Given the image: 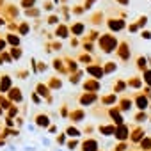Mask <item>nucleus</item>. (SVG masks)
Returning a JSON list of instances; mask_svg holds the SVG:
<instances>
[{
	"instance_id": "bb28decb",
	"label": "nucleus",
	"mask_w": 151,
	"mask_h": 151,
	"mask_svg": "<svg viewBox=\"0 0 151 151\" xmlns=\"http://www.w3.org/2000/svg\"><path fill=\"white\" fill-rule=\"evenodd\" d=\"M135 23H137V25H139V29H144V27H146V25H147V16H146V14H144V16H139V18H137V22H135Z\"/></svg>"
},
{
	"instance_id": "72a5a7b5",
	"label": "nucleus",
	"mask_w": 151,
	"mask_h": 151,
	"mask_svg": "<svg viewBox=\"0 0 151 151\" xmlns=\"http://www.w3.org/2000/svg\"><path fill=\"white\" fill-rule=\"evenodd\" d=\"M94 2H96V0H87V2H86V7H84V9H91V6H93Z\"/></svg>"
},
{
	"instance_id": "cd10ccee",
	"label": "nucleus",
	"mask_w": 151,
	"mask_h": 151,
	"mask_svg": "<svg viewBox=\"0 0 151 151\" xmlns=\"http://www.w3.org/2000/svg\"><path fill=\"white\" fill-rule=\"evenodd\" d=\"M139 34H140V37H142V39H146V41H149V39H151V30H147L146 27H144V29H140V30H139Z\"/></svg>"
},
{
	"instance_id": "a878e982",
	"label": "nucleus",
	"mask_w": 151,
	"mask_h": 151,
	"mask_svg": "<svg viewBox=\"0 0 151 151\" xmlns=\"http://www.w3.org/2000/svg\"><path fill=\"white\" fill-rule=\"evenodd\" d=\"M68 34H69V29H68L66 25H59V29H57V36H59V37H68Z\"/></svg>"
},
{
	"instance_id": "6e6552de",
	"label": "nucleus",
	"mask_w": 151,
	"mask_h": 151,
	"mask_svg": "<svg viewBox=\"0 0 151 151\" xmlns=\"http://www.w3.org/2000/svg\"><path fill=\"white\" fill-rule=\"evenodd\" d=\"M100 87H101V84H100L98 78H87V80L84 82V89L89 91V93H98Z\"/></svg>"
},
{
	"instance_id": "ddd939ff",
	"label": "nucleus",
	"mask_w": 151,
	"mask_h": 151,
	"mask_svg": "<svg viewBox=\"0 0 151 151\" xmlns=\"http://www.w3.org/2000/svg\"><path fill=\"white\" fill-rule=\"evenodd\" d=\"M87 73L89 75H93L94 78H103L105 77V73H103V68L101 66H98V64H91V66H87Z\"/></svg>"
},
{
	"instance_id": "f8f14e48",
	"label": "nucleus",
	"mask_w": 151,
	"mask_h": 151,
	"mask_svg": "<svg viewBox=\"0 0 151 151\" xmlns=\"http://www.w3.org/2000/svg\"><path fill=\"white\" fill-rule=\"evenodd\" d=\"M98 149H100L98 140L93 139V137H89V139H86V140L82 142V151H98Z\"/></svg>"
},
{
	"instance_id": "9b49d317",
	"label": "nucleus",
	"mask_w": 151,
	"mask_h": 151,
	"mask_svg": "<svg viewBox=\"0 0 151 151\" xmlns=\"http://www.w3.org/2000/svg\"><path fill=\"white\" fill-rule=\"evenodd\" d=\"M109 116H110V119H112L114 124H121V123H124V117H123V114H121V110H119L117 107H110Z\"/></svg>"
},
{
	"instance_id": "1a4fd4ad",
	"label": "nucleus",
	"mask_w": 151,
	"mask_h": 151,
	"mask_svg": "<svg viewBox=\"0 0 151 151\" xmlns=\"http://www.w3.org/2000/svg\"><path fill=\"white\" fill-rule=\"evenodd\" d=\"M96 100H98V94L87 91V93H84V94L80 96V105H82V107H87V105H93Z\"/></svg>"
},
{
	"instance_id": "7c9ffc66",
	"label": "nucleus",
	"mask_w": 151,
	"mask_h": 151,
	"mask_svg": "<svg viewBox=\"0 0 151 151\" xmlns=\"http://www.w3.org/2000/svg\"><path fill=\"white\" fill-rule=\"evenodd\" d=\"M37 123H39L41 126H48V117H46V116H39V117H37Z\"/></svg>"
},
{
	"instance_id": "c9c22d12",
	"label": "nucleus",
	"mask_w": 151,
	"mask_h": 151,
	"mask_svg": "<svg viewBox=\"0 0 151 151\" xmlns=\"http://www.w3.org/2000/svg\"><path fill=\"white\" fill-rule=\"evenodd\" d=\"M147 64H149V68H151V55H147Z\"/></svg>"
},
{
	"instance_id": "7ed1b4c3",
	"label": "nucleus",
	"mask_w": 151,
	"mask_h": 151,
	"mask_svg": "<svg viewBox=\"0 0 151 151\" xmlns=\"http://www.w3.org/2000/svg\"><path fill=\"white\" fill-rule=\"evenodd\" d=\"M116 55H117V59H119V60H123V62H128V60H130V57H132L130 45H128L126 41H121V43H117Z\"/></svg>"
},
{
	"instance_id": "423d86ee",
	"label": "nucleus",
	"mask_w": 151,
	"mask_h": 151,
	"mask_svg": "<svg viewBox=\"0 0 151 151\" xmlns=\"http://www.w3.org/2000/svg\"><path fill=\"white\" fill-rule=\"evenodd\" d=\"M130 128H132V124H126V123L116 124L114 137H116L117 140H128V137H130Z\"/></svg>"
},
{
	"instance_id": "39448f33",
	"label": "nucleus",
	"mask_w": 151,
	"mask_h": 151,
	"mask_svg": "<svg viewBox=\"0 0 151 151\" xmlns=\"http://www.w3.org/2000/svg\"><path fill=\"white\" fill-rule=\"evenodd\" d=\"M107 27L112 30V32H121L126 29V18H109L107 20Z\"/></svg>"
},
{
	"instance_id": "412c9836",
	"label": "nucleus",
	"mask_w": 151,
	"mask_h": 151,
	"mask_svg": "<svg viewBox=\"0 0 151 151\" xmlns=\"http://www.w3.org/2000/svg\"><path fill=\"white\" fill-rule=\"evenodd\" d=\"M84 30H86V25L84 23H73L71 25V32H73V36H82L84 34Z\"/></svg>"
},
{
	"instance_id": "9d476101",
	"label": "nucleus",
	"mask_w": 151,
	"mask_h": 151,
	"mask_svg": "<svg viewBox=\"0 0 151 151\" xmlns=\"http://www.w3.org/2000/svg\"><path fill=\"white\" fill-rule=\"evenodd\" d=\"M119 103H117V109L121 110V112H130V109L133 107V100L130 98V96H123L121 100H117Z\"/></svg>"
},
{
	"instance_id": "4468645a",
	"label": "nucleus",
	"mask_w": 151,
	"mask_h": 151,
	"mask_svg": "<svg viewBox=\"0 0 151 151\" xmlns=\"http://www.w3.org/2000/svg\"><path fill=\"white\" fill-rule=\"evenodd\" d=\"M137 146H139V149H140V151H149V149H151V135H147V133H146V135L139 140V144H137Z\"/></svg>"
},
{
	"instance_id": "a211bd4d",
	"label": "nucleus",
	"mask_w": 151,
	"mask_h": 151,
	"mask_svg": "<svg viewBox=\"0 0 151 151\" xmlns=\"http://www.w3.org/2000/svg\"><path fill=\"white\" fill-rule=\"evenodd\" d=\"M69 117H71L73 123H80V121L86 117V112H84V109H77V110H73V112H71Z\"/></svg>"
},
{
	"instance_id": "5701e85b",
	"label": "nucleus",
	"mask_w": 151,
	"mask_h": 151,
	"mask_svg": "<svg viewBox=\"0 0 151 151\" xmlns=\"http://www.w3.org/2000/svg\"><path fill=\"white\" fill-rule=\"evenodd\" d=\"M117 69V64L116 62H105V66H103V73L105 75H110V73H114Z\"/></svg>"
},
{
	"instance_id": "4be33fe9",
	"label": "nucleus",
	"mask_w": 151,
	"mask_h": 151,
	"mask_svg": "<svg viewBox=\"0 0 151 151\" xmlns=\"http://www.w3.org/2000/svg\"><path fill=\"white\" fill-rule=\"evenodd\" d=\"M140 77H142L144 86H149L151 87V68H146L144 71H140Z\"/></svg>"
},
{
	"instance_id": "c756f323",
	"label": "nucleus",
	"mask_w": 151,
	"mask_h": 151,
	"mask_svg": "<svg viewBox=\"0 0 151 151\" xmlns=\"http://www.w3.org/2000/svg\"><path fill=\"white\" fill-rule=\"evenodd\" d=\"M126 29H128V32H139V30H140V29H139V25H137L135 22H133V23H130Z\"/></svg>"
},
{
	"instance_id": "dca6fc26",
	"label": "nucleus",
	"mask_w": 151,
	"mask_h": 151,
	"mask_svg": "<svg viewBox=\"0 0 151 151\" xmlns=\"http://www.w3.org/2000/svg\"><path fill=\"white\" fill-rule=\"evenodd\" d=\"M149 114H151V112H147V110H139V112L133 116V119H135L137 124H144V123L149 119Z\"/></svg>"
},
{
	"instance_id": "473e14b6",
	"label": "nucleus",
	"mask_w": 151,
	"mask_h": 151,
	"mask_svg": "<svg viewBox=\"0 0 151 151\" xmlns=\"http://www.w3.org/2000/svg\"><path fill=\"white\" fill-rule=\"evenodd\" d=\"M116 2H117V4H121V6H124V7H126V6H130V0H116Z\"/></svg>"
},
{
	"instance_id": "c85d7f7f",
	"label": "nucleus",
	"mask_w": 151,
	"mask_h": 151,
	"mask_svg": "<svg viewBox=\"0 0 151 151\" xmlns=\"http://www.w3.org/2000/svg\"><path fill=\"white\" fill-rule=\"evenodd\" d=\"M80 62H84V64H91V62H93V57H91L89 53H82V55H80Z\"/></svg>"
},
{
	"instance_id": "f3484780",
	"label": "nucleus",
	"mask_w": 151,
	"mask_h": 151,
	"mask_svg": "<svg viewBox=\"0 0 151 151\" xmlns=\"http://www.w3.org/2000/svg\"><path fill=\"white\" fill-rule=\"evenodd\" d=\"M98 130H100V133H101V135L110 137V135H114L116 124H114V123H110V124H100V126H98Z\"/></svg>"
},
{
	"instance_id": "b1692460",
	"label": "nucleus",
	"mask_w": 151,
	"mask_h": 151,
	"mask_svg": "<svg viewBox=\"0 0 151 151\" xmlns=\"http://www.w3.org/2000/svg\"><path fill=\"white\" fill-rule=\"evenodd\" d=\"M66 135H69V137H73V139H78V137H80V130L75 128V126H69V128L66 130Z\"/></svg>"
},
{
	"instance_id": "f704fd0d",
	"label": "nucleus",
	"mask_w": 151,
	"mask_h": 151,
	"mask_svg": "<svg viewBox=\"0 0 151 151\" xmlns=\"http://www.w3.org/2000/svg\"><path fill=\"white\" fill-rule=\"evenodd\" d=\"M57 140H59V144H64V142H66V137H64V135H59Z\"/></svg>"
},
{
	"instance_id": "f257e3e1",
	"label": "nucleus",
	"mask_w": 151,
	"mask_h": 151,
	"mask_svg": "<svg viewBox=\"0 0 151 151\" xmlns=\"http://www.w3.org/2000/svg\"><path fill=\"white\" fill-rule=\"evenodd\" d=\"M117 43H119V41H117V37H116L112 32L101 34V36L98 37V45H100V48H101L103 53H112V52H116Z\"/></svg>"
},
{
	"instance_id": "58836bf2",
	"label": "nucleus",
	"mask_w": 151,
	"mask_h": 151,
	"mask_svg": "<svg viewBox=\"0 0 151 151\" xmlns=\"http://www.w3.org/2000/svg\"><path fill=\"white\" fill-rule=\"evenodd\" d=\"M149 151H151V149H149Z\"/></svg>"
},
{
	"instance_id": "f03ea898",
	"label": "nucleus",
	"mask_w": 151,
	"mask_h": 151,
	"mask_svg": "<svg viewBox=\"0 0 151 151\" xmlns=\"http://www.w3.org/2000/svg\"><path fill=\"white\" fill-rule=\"evenodd\" d=\"M133 107H137V110H147L151 107V100L139 89V93L133 94Z\"/></svg>"
},
{
	"instance_id": "20e7f679",
	"label": "nucleus",
	"mask_w": 151,
	"mask_h": 151,
	"mask_svg": "<svg viewBox=\"0 0 151 151\" xmlns=\"http://www.w3.org/2000/svg\"><path fill=\"white\" fill-rule=\"evenodd\" d=\"M144 135H146V130H144V126H142V124H132L128 140H130L132 144H139V140H140Z\"/></svg>"
},
{
	"instance_id": "e433bc0d",
	"label": "nucleus",
	"mask_w": 151,
	"mask_h": 151,
	"mask_svg": "<svg viewBox=\"0 0 151 151\" xmlns=\"http://www.w3.org/2000/svg\"><path fill=\"white\" fill-rule=\"evenodd\" d=\"M147 121H149V123H151V114H149V119H147Z\"/></svg>"
},
{
	"instance_id": "4c0bfd02",
	"label": "nucleus",
	"mask_w": 151,
	"mask_h": 151,
	"mask_svg": "<svg viewBox=\"0 0 151 151\" xmlns=\"http://www.w3.org/2000/svg\"><path fill=\"white\" fill-rule=\"evenodd\" d=\"M98 151H100V149H98Z\"/></svg>"
},
{
	"instance_id": "2f4dec72",
	"label": "nucleus",
	"mask_w": 151,
	"mask_h": 151,
	"mask_svg": "<svg viewBox=\"0 0 151 151\" xmlns=\"http://www.w3.org/2000/svg\"><path fill=\"white\" fill-rule=\"evenodd\" d=\"M77 146H78V142H77V140H75L73 137H71V140L68 142V147H69V149H75V147H77Z\"/></svg>"
},
{
	"instance_id": "6ab92c4d",
	"label": "nucleus",
	"mask_w": 151,
	"mask_h": 151,
	"mask_svg": "<svg viewBox=\"0 0 151 151\" xmlns=\"http://www.w3.org/2000/svg\"><path fill=\"white\" fill-rule=\"evenodd\" d=\"M135 66H137V69H139V71H144L146 68H149V64H147V57L139 55V57L135 59Z\"/></svg>"
},
{
	"instance_id": "0eeeda50",
	"label": "nucleus",
	"mask_w": 151,
	"mask_h": 151,
	"mask_svg": "<svg viewBox=\"0 0 151 151\" xmlns=\"http://www.w3.org/2000/svg\"><path fill=\"white\" fill-rule=\"evenodd\" d=\"M126 86H128L130 89H135V91L142 89V86H144L142 77H140V75H133V77H130V78L126 80Z\"/></svg>"
},
{
	"instance_id": "aec40b11",
	"label": "nucleus",
	"mask_w": 151,
	"mask_h": 151,
	"mask_svg": "<svg viewBox=\"0 0 151 151\" xmlns=\"http://www.w3.org/2000/svg\"><path fill=\"white\" fill-rule=\"evenodd\" d=\"M126 89H128V86H126V80H123V78L116 80V84H114V93H116V94H119V93H124Z\"/></svg>"
},
{
	"instance_id": "2eb2a0df",
	"label": "nucleus",
	"mask_w": 151,
	"mask_h": 151,
	"mask_svg": "<svg viewBox=\"0 0 151 151\" xmlns=\"http://www.w3.org/2000/svg\"><path fill=\"white\" fill-rule=\"evenodd\" d=\"M116 103H117V94H116V93L101 96V105H105V107H110V105H116Z\"/></svg>"
},
{
	"instance_id": "393cba45",
	"label": "nucleus",
	"mask_w": 151,
	"mask_h": 151,
	"mask_svg": "<svg viewBox=\"0 0 151 151\" xmlns=\"http://www.w3.org/2000/svg\"><path fill=\"white\" fill-rule=\"evenodd\" d=\"M128 149H130L128 140H119V144H116V147H114V151H128Z\"/></svg>"
}]
</instances>
